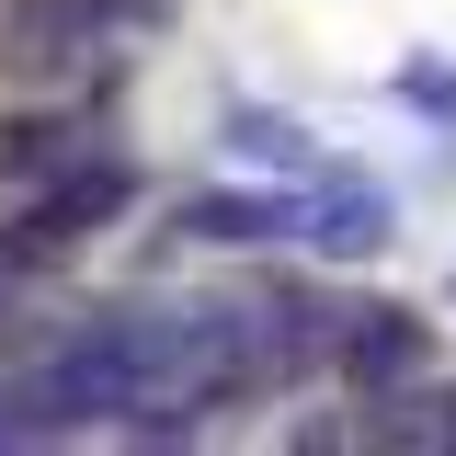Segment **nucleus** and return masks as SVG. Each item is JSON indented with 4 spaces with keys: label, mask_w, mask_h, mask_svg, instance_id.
<instances>
[{
    "label": "nucleus",
    "mask_w": 456,
    "mask_h": 456,
    "mask_svg": "<svg viewBox=\"0 0 456 456\" xmlns=\"http://www.w3.org/2000/svg\"><path fill=\"white\" fill-rule=\"evenodd\" d=\"M114 206H126V171H69L46 206L12 228V263H46V251H69V240H92V228L114 217Z\"/></svg>",
    "instance_id": "obj_1"
},
{
    "label": "nucleus",
    "mask_w": 456,
    "mask_h": 456,
    "mask_svg": "<svg viewBox=\"0 0 456 456\" xmlns=\"http://www.w3.org/2000/svg\"><path fill=\"white\" fill-rule=\"evenodd\" d=\"M46 160H69V126H46V114L0 126V171H46Z\"/></svg>",
    "instance_id": "obj_5"
},
{
    "label": "nucleus",
    "mask_w": 456,
    "mask_h": 456,
    "mask_svg": "<svg viewBox=\"0 0 456 456\" xmlns=\"http://www.w3.org/2000/svg\"><path fill=\"white\" fill-rule=\"evenodd\" d=\"M114 23V0H12V57H69Z\"/></svg>",
    "instance_id": "obj_2"
},
{
    "label": "nucleus",
    "mask_w": 456,
    "mask_h": 456,
    "mask_svg": "<svg viewBox=\"0 0 456 456\" xmlns=\"http://www.w3.org/2000/svg\"><path fill=\"white\" fill-rule=\"evenodd\" d=\"M183 228H194V240H285L297 206H285V194H206Z\"/></svg>",
    "instance_id": "obj_4"
},
{
    "label": "nucleus",
    "mask_w": 456,
    "mask_h": 456,
    "mask_svg": "<svg viewBox=\"0 0 456 456\" xmlns=\"http://www.w3.org/2000/svg\"><path fill=\"white\" fill-rule=\"evenodd\" d=\"M342 365H354L365 388H388V377H411V365H422V320H411V308H365V331L342 342Z\"/></svg>",
    "instance_id": "obj_3"
}]
</instances>
